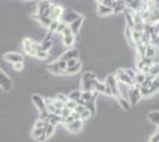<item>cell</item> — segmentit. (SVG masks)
<instances>
[{
	"label": "cell",
	"instance_id": "1",
	"mask_svg": "<svg viewBox=\"0 0 159 142\" xmlns=\"http://www.w3.org/2000/svg\"><path fill=\"white\" fill-rule=\"evenodd\" d=\"M21 46H23V51H24L25 54H29V56H33V57H34L37 50L40 49V43L32 41V39H30V38H25V39L23 41V43H21Z\"/></svg>",
	"mask_w": 159,
	"mask_h": 142
},
{
	"label": "cell",
	"instance_id": "2",
	"mask_svg": "<svg viewBox=\"0 0 159 142\" xmlns=\"http://www.w3.org/2000/svg\"><path fill=\"white\" fill-rule=\"evenodd\" d=\"M141 98V95H140V85L138 84H134L133 87L128 88V102L129 104H137Z\"/></svg>",
	"mask_w": 159,
	"mask_h": 142
},
{
	"label": "cell",
	"instance_id": "3",
	"mask_svg": "<svg viewBox=\"0 0 159 142\" xmlns=\"http://www.w3.org/2000/svg\"><path fill=\"white\" fill-rule=\"evenodd\" d=\"M114 76H115V78H116L118 83L125 84V85H127V87H133V85H134V81L127 76L124 69H118V70L115 71Z\"/></svg>",
	"mask_w": 159,
	"mask_h": 142
},
{
	"label": "cell",
	"instance_id": "4",
	"mask_svg": "<svg viewBox=\"0 0 159 142\" xmlns=\"http://www.w3.org/2000/svg\"><path fill=\"white\" fill-rule=\"evenodd\" d=\"M107 85L111 89V91H112V96L113 97H115V98H118L120 96L119 94V89H118V81H116V78H115V76L114 74H109L107 75L106 77V81H105Z\"/></svg>",
	"mask_w": 159,
	"mask_h": 142
},
{
	"label": "cell",
	"instance_id": "5",
	"mask_svg": "<svg viewBox=\"0 0 159 142\" xmlns=\"http://www.w3.org/2000/svg\"><path fill=\"white\" fill-rule=\"evenodd\" d=\"M63 13H64V8L61 5L51 4V6L49 8V17L51 20H60Z\"/></svg>",
	"mask_w": 159,
	"mask_h": 142
},
{
	"label": "cell",
	"instance_id": "6",
	"mask_svg": "<svg viewBox=\"0 0 159 142\" xmlns=\"http://www.w3.org/2000/svg\"><path fill=\"white\" fill-rule=\"evenodd\" d=\"M4 61L11 64H16V63H23L24 62V56L18 54V52H6L2 56Z\"/></svg>",
	"mask_w": 159,
	"mask_h": 142
},
{
	"label": "cell",
	"instance_id": "7",
	"mask_svg": "<svg viewBox=\"0 0 159 142\" xmlns=\"http://www.w3.org/2000/svg\"><path fill=\"white\" fill-rule=\"evenodd\" d=\"M94 91H96L98 94H105L107 96H112V91H111L109 87L105 82H100L98 80L94 81Z\"/></svg>",
	"mask_w": 159,
	"mask_h": 142
},
{
	"label": "cell",
	"instance_id": "8",
	"mask_svg": "<svg viewBox=\"0 0 159 142\" xmlns=\"http://www.w3.org/2000/svg\"><path fill=\"white\" fill-rule=\"evenodd\" d=\"M12 81L1 69H0V88L5 91H10L12 89Z\"/></svg>",
	"mask_w": 159,
	"mask_h": 142
},
{
	"label": "cell",
	"instance_id": "9",
	"mask_svg": "<svg viewBox=\"0 0 159 142\" xmlns=\"http://www.w3.org/2000/svg\"><path fill=\"white\" fill-rule=\"evenodd\" d=\"M51 4H52V2H51V0H39V1L37 2L34 14H36V15H42V14L47 11V10L50 8Z\"/></svg>",
	"mask_w": 159,
	"mask_h": 142
},
{
	"label": "cell",
	"instance_id": "10",
	"mask_svg": "<svg viewBox=\"0 0 159 142\" xmlns=\"http://www.w3.org/2000/svg\"><path fill=\"white\" fill-rule=\"evenodd\" d=\"M80 17V14L77 12H75V11H64V13L62 15V18H61V21H63V23H66V25L68 24H71L74 20H76L77 18Z\"/></svg>",
	"mask_w": 159,
	"mask_h": 142
},
{
	"label": "cell",
	"instance_id": "11",
	"mask_svg": "<svg viewBox=\"0 0 159 142\" xmlns=\"http://www.w3.org/2000/svg\"><path fill=\"white\" fill-rule=\"evenodd\" d=\"M79 50H76V49H69V50H66L64 51L62 56H61L60 58L62 61H69V59H79Z\"/></svg>",
	"mask_w": 159,
	"mask_h": 142
},
{
	"label": "cell",
	"instance_id": "12",
	"mask_svg": "<svg viewBox=\"0 0 159 142\" xmlns=\"http://www.w3.org/2000/svg\"><path fill=\"white\" fill-rule=\"evenodd\" d=\"M66 127L70 133L77 134V133H80V131L82 130V128H83V121H81V120H75V121H73L71 123H69Z\"/></svg>",
	"mask_w": 159,
	"mask_h": 142
},
{
	"label": "cell",
	"instance_id": "13",
	"mask_svg": "<svg viewBox=\"0 0 159 142\" xmlns=\"http://www.w3.org/2000/svg\"><path fill=\"white\" fill-rule=\"evenodd\" d=\"M83 21H84V18H83L82 15H80L76 20H74L71 24H69V25H68V26H69V28H70V31L73 32V34L79 33V31L81 30L82 25H83Z\"/></svg>",
	"mask_w": 159,
	"mask_h": 142
},
{
	"label": "cell",
	"instance_id": "14",
	"mask_svg": "<svg viewBox=\"0 0 159 142\" xmlns=\"http://www.w3.org/2000/svg\"><path fill=\"white\" fill-rule=\"evenodd\" d=\"M31 136L38 142H44L45 140H48L47 136H45V133H44V128H33Z\"/></svg>",
	"mask_w": 159,
	"mask_h": 142
},
{
	"label": "cell",
	"instance_id": "15",
	"mask_svg": "<svg viewBox=\"0 0 159 142\" xmlns=\"http://www.w3.org/2000/svg\"><path fill=\"white\" fill-rule=\"evenodd\" d=\"M32 102L33 104L36 105V108L39 110L40 111H43V110H47L45 109V101H44V98L40 96V95H33L32 96Z\"/></svg>",
	"mask_w": 159,
	"mask_h": 142
},
{
	"label": "cell",
	"instance_id": "16",
	"mask_svg": "<svg viewBox=\"0 0 159 142\" xmlns=\"http://www.w3.org/2000/svg\"><path fill=\"white\" fill-rule=\"evenodd\" d=\"M47 69L49 72H51V74H53V75H66V71H62V70L60 69L58 64H57V61L50 63V64L47 67Z\"/></svg>",
	"mask_w": 159,
	"mask_h": 142
},
{
	"label": "cell",
	"instance_id": "17",
	"mask_svg": "<svg viewBox=\"0 0 159 142\" xmlns=\"http://www.w3.org/2000/svg\"><path fill=\"white\" fill-rule=\"evenodd\" d=\"M96 12H98L99 15H108V14H113V8L105 6V5H102V4H98Z\"/></svg>",
	"mask_w": 159,
	"mask_h": 142
},
{
	"label": "cell",
	"instance_id": "18",
	"mask_svg": "<svg viewBox=\"0 0 159 142\" xmlns=\"http://www.w3.org/2000/svg\"><path fill=\"white\" fill-rule=\"evenodd\" d=\"M158 90H159V76H157V77H154V80L152 81L151 85L148 87V95L152 96L156 93H158Z\"/></svg>",
	"mask_w": 159,
	"mask_h": 142
},
{
	"label": "cell",
	"instance_id": "19",
	"mask_svg": "<svg viewBox=\"0 0 159 142\" xmlns=\"http://www.w3.org/2000/svg\"><path fill=\"white\" fill-rule=\"evenodd\" d=\"M50 124H52V126H57V124H60L62 123V117L60 115H57V114H49L48 116V120H47Z\"/></svg>",
	"mask_w": 159,
	"mask_h": 142
},
{
	"label": "cell",
	"instance_id": "20",
	"mask_svg": "<svg viewBox=\"0 0 159 142\" xmlns=\"http://www.w3.org/2000/svg\"><path fill=\"white\" fill-rule=\"evenodd\" d=\"M81 68H82V63L81 62H77L75 65H73V67H70V68H66V75H75L77 74L80 70H81Z\"/></svg>",
	"mask_w": 159,
	"mask_h": 142
},
{
	"label": "cell",
	"instance_id": "21",
	"mask_svg": "<svg viewBox=\"0 0 159 142\" xmlns=\"http://www.w3.org/2000/svg\"><path fill=\"white\" fill-rule=\"evenodd\" d=\"M53 46V41L52 39H44V41L40 43V50H43V51H47L49 52Z\"/></svg>",
	"mask_w": 159,
	"mask_h": 142
},
{
	"label": "cell",
	"instance_id": "22",
	"mask_svg": "<svg viewBox=\"0 0 159 142\" xmlns=\"http://www.w3.org/2000/svg\"><path fill=\"white\" fill-rule=\"evenodd\" d=\"M147 118L150 120L151 123H153V124L157 126V124L159 123V111L158 110H154V111L148 113V114H147Z\"/></svg>",
	"mask_w": 159,
	"mask_h": 142
},
{
	"label": "cell",
	"instance_id": "23",
	"mask_svg": "<svg viewBox=\"0 0 159 142\" xmlns=\"http://www.w3.org/2000/svg\"><path fill=\"white\" fill-rule=\"evenodd\" d=\"M63 37V44L66 47H71L75 43V34H69V36H62Z\"/></svg>",
	"mask_w": 159,
	"mask_h": 142
},
{
	"label": "cell",
	"instance_id": "24",
	"mask_svg": "<svg viewBox=\"0 0 159 142\" xmlns=\"http://www.w3.org/2000/svg\"><path fill=\"white\" fill-rule=\"evenodd\" d=\"M44 133H45L47 139H50V137L53 135V133H55V126L50 124V123L48 122L47 126H45V128H44Z\"/></svg>",
	"mask_w": 159,
	"mask_h": 142
},
{
	"label": "cell",
	"instance_id": "25",
	"mask_svg": "<svg viewBox=\"0 0 159 142\" xmlns=\"http://www.w3.org/2000/svg\"><path fill=\"white\" fill-rule=\"evenodd\" d=\"M116 100H118V103L122 107V109H126V110H129V109H131V104H129L128 100L124 98V97H121V96H119Z\"/></svg>",
	"mask_w": 159,
	"mask_h": 142
},
{
	"label": "cell",
	"instance_id": "26",
	"mask_svg": "<svg viewBox=\"0 0 159 142\" xmlns=\"http://www.w3.org/2000/svg\"><path fill=\"white\" fill-rule=\"evenodd\" d=\"M93 96H94V91H82L81 93V100H83V101L88 103L89 101H92L93 100Z\"/></svg>",
	"mask_w": 159,
	"mask_h": 142
},
{
	"label": "cell",
	"instance_id": "27",
	"mask_svg": "<svg viewBox=\"0 0 159 142\" xmlns=\"http://www.w3.org/2000/svg\"><path fill=\"white\" fill-rule=\"evenodd\" d=\"M36 58H38V59H40V61H45V59H48L49 58V52H47V51H43V50H37V52H36V56H34Z\"/></svg>",
	"mask_w": 159,
	"mask_h": 142
},
{
	"label": "cell",
	"instance_id": "28",
	"mask_svg": "<svg viewBox=\"0 0 159 142\" xmlns=\"http://www.w3.org/2000/svg\"><path fill=\"white\" fill-rule=\"evenodd\" d=\"M81 90H73L70 94L68 95V98L70 101H77L79 98H81Z\"/></svg>",
	"mask_w": 159,
	"mask_h": 142
},
{
	"label": "cell",
	"instance_id": "29",
	"mask_svg": "<svg viewBox=\"0 0 159 142\" xmlns=\"http://www.w3.org/2000/svg\"><path fill=\"white\" fill-rule=\"evenodd\" d=\"M145 74L143 72H137L135 74V77H134V84H138V85H141L143 82L145 81Z\"/></svg>",
	"mask_w": 159,
	"mask_h": 142
},
{
	"label": "cell",
	"instance_id": "30",
	"mask_svg": "<svg viewBox=\"0 0 159 142\" xmlns=\"http://www.w3.org/2000/svg\"><path fill=\"white\" fill-rule=\"evenodd\" d=\"M125 8H126V5H125V4H124V5H116L115 7H113V14L118 15V14H120V13H124Z\"/></svg>",
	"mask_w": 159,
	"mask_h": 142
},
{
	"label": "cell",
	"instance_id": "31",
	"mask_svg": "<svg viewBox=\"0 0 159 142\" xmlns=\"http://www.w3.org/2000/svg\"><path fill=\"white\" fill-rule=\"evenodd\" d=\"M58 24H60V20H52L51 21V24L49 25V32H51V33H55L56 32V30H57V26H58Z\"/></svg>",
	"mask_w": 159,
	"mask_h": 142
},
{
	"label": "cell",
	"instance_id": "32",
	"mask_svg": "<svg viewBox=\"0 0 159 142\" xmlns=\"http://www.w3.org/2000/svg\"><path fill=\"white\" fill-rule=\"evenodd\" d=\"M66 27H68V25H66V23H63V21L60 20V24H58V26H57V30H56V32L55 33H63V31L66 30Z\"/></svg>",
	"mask_w": 159,
	"mask_h": 142
},
{
	"label": "cell",
	"instance_id": "33",
	"mask_svg": "<svg viewBox=\"0 0 159 142\" xmlns=\"http://www.w3.org/2000/svg\"><path fill=\"white\" fill-rule=\"evenodd\" d=\"M71 113H73V111H71L70 109H68L66 107H64V108L61 110L60 115H61V117H62V118H66V117H68V116L71 115Z\"/></svg>",
	"mask_w": 159,
	"mask_h": 142
},
{
	"label": "cell",
	"instance_id": "34",
	"mask_svg": "<svg viewBox=\"0 0 159 142\" xmlns=\"http://www.w3.org/2000/svg\"><path fill=\"white\" fill-rule=\"evenodd\" d=\"M48 121H43V120H37L36 123H34V127L33 128H45V126H47Z\"/></svg>",
	"mask_w": 159,
	"mask_h": 142
},
{
	"label": "cell",
	"instance_id": "35",
	"mask_svg": "<svg viewBox=\"0 0 159 142\" xmlns=\"http://www.w3.org/2000/svg\"><path fill=\"white\" fill-rule=\"evenodd\" d=\"M89 117H92V115H90V113L88 111V109L86 108V110L80 115V120H81V121H86V120H88Z\"/></svg>",
	"mask_w": 159,
	"mask_h": 142
},
{
	"label": "cell",
	"instance_id": "36",
	"mask_svg": "<svg viewBox=\"0 0 159 142\" xmlns=\"http://www.w3.org/2000/svg\"><path fill=\"white\" fill-rule=\"evenodd\" d=\"M56 98L58 100V101H61L62 103H64V104H66V102L69 101V98H68V96L64 94H58L57 96H56Z\"/></svg>",
	"mask_w": 159,
	"mask_h": 142
},
{
	"label": "cell",
	"instance_id": "37",
	"mask_svg": "<svg viewBox=\"0 0 159 142\" xmlns=\"http://www.w3.org/2000/svg\"><path fill=\"white\" fill-rule=\"evenodd\" d=\"M124 70H125V72H126L127 76L134 81V77H135V74H137V72H135L133 69H124Z\"/></svg>",
	"mask_w": 159,
	"mask_h": 142
},
{
	"label": "cell",
	"instance_id": "38",
	"mask_svg": "<svg viewBox=\"0 0 159 142\" xmlns=\"http://www.w3.org/2000/svg\"><path fill=\"white\" fill-rule=\"evenodd\" d=\"M57 64H58V67H60V69L62 70V71H66V61H62L61 58H58V59H57Z\"/></svg>",
	"mask_w": 159,
	"mask_h": 142
},
{
	"label": "cell",
	"instance_id": "39",
	"mask_svg": "<svg viewBox=\"0 0 159 142\" xmlns=\"http://www.w3.org/2000/svg\"><path fill=\"white\" fill-rule=\"evenodd\" d=\"M12 69L14 71H21L24 69V63H16V64H12Z\"/></svg>",
	"mask_w": 159,
	"mask_h": 142
},
{
	"label": "cell",
	"instance_id": "40",
	"mask_svg": "<svg viewBox=\"0 0 159 142\" xmlns=\"http://www.w3.org/2000/svg\"><path fill=\"white\" fill-rule=\"evenodd\" d=\"M76 105H77V104H76V102H75V101H70V100L66 102V108L70 109L71 111H74V109L76 108Z\"/></svg>",
	"mask_w": 159,
	"mask_h": 142
},
{
	"label": "cell",
	"instance_id": "41",
	"mask_svg": "<svg viewBox=\"0 0 159 142\" xmlns=\"http://www.w3.org/2000/svg\"><path fill=\"white\" fill-rule=\"evenodd\" d=\"M84 110H86V107H84V105H76V108L74 109V111H75L76 114H79V115H81Z\"/></svg>",
	"mask_w": 159,
	"mask_h": 142
},
{
	"label": "cell",
	"instance_id": "42",
	"mask_svg": "<svg viewBox=\"0 0 159 142\" xmlns=\"http://www.w3.org/2000/svg\"><path fill=\"white\" fill-rule=\"evenodd\" d=\"M48 116H49V113H48L47 110H43V111H40V113H39V120L47 121Z\"/></svg>",
	"mask_w": 159,
	"mask_h": 142
},
{
	"label": "cell",
	"instance_id": "43",
	"mask_svg": "<svg viewBox=\"0 0 159 142\" xmlns=\"http://www.w3.org/2000/svg\"><path fill=\"white\" fill-rule=\"evenodd\" d=\"M150 142H159V131L154 133V134L150 137Z\"/></svg>",
	"mask_w": 159,
	"mask_h": 142
},
{
	"label": "cell",
	"instance_id": "44",
	"mask_svg": "<svg viewBox=\"0 0 159 142\" xmlns=\"http://www.w3.org/2000/svg\"><path fill=\"white\" fill-rule=\"evenodd\" d=\"M77 62H79V59H69V61H66V68L73 67V65H75Z\"/></svg>",
	"mask_w": 159,
	"mask_h": 142
},
{
	"label": "cell",
	"instance_id": "45",
	"mask_svg": "<svg viewBox=\"0 0 159 142\" xmlns=\"http://www.w3.org/2000/svg\"><path fill=\"white\" fill-rule=\"evenodd\" d=\"M102 5H105L107 7H111L112 8V5H113V0H103L102 1Z\"/></svg>",
	"mask_w": 159,
	"mask_h": 142
},
{
	"label": "cell",
	"instance_id": "46",
	"mask_svg": "<svg viewBox=\"0 0 159 142\" xmlns=\"http://www.w3.org/2000/svg\"><path fill=\"white\" fill-rule=\"evenodd\" d=\"M71 116L74 117V120H80V115H79V114H76L75 111H73V113H71Z\"/></svg>",
	"mask_w": 159,
	"mask_h": 142
},
{
	"label": "cell",
	"instance_id": "47",
	"mask_svg": "<svg viewBox=\"0 0 159 142\" xmlns=\"http://www.w3.org/2000/svg\"><path fill=\"white\" fill-rule=\"evenodd\" d=\"M102 1H103V0H96V2H98V4H102Z\"/></svg>",
	"mask_w": 159,
	"mask_h": 142
},
{
	"label": "cell",
	"instance_id": "48",
	"mask_svg": "<svg viewBox=\"0 0 159 142\" xmlns=\"http://www.w3.org/2000/svg\"><path fill=\"white\" fill-rule=\"evenodd\" d=\"M157 129H158V131H159V123L157 124Z\"/></svg>",
	"mask_w": 159,
	"mask_h": 142
},
{
	"label": "cell",
	"instance_id": "49",
	"mask_svg": "<svg viewBox=\"0 0 159 142\" xmlns=\"http://www.w3.org/2000/svg\"><path fill=\"white\" fill-rule=\"evenodd\" d=\"M113 1H119V0H113Z\"/></svg>",
	"mask_w": 159,
	"mask_h": 142
}]
</instances>
